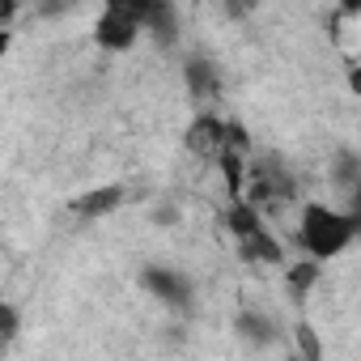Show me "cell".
Returning a JSON list of instances; mask_svg holds the SVG:
<instances>
[{
  "label": "cell",
  "mask_w": 361,
  "mask_h": 361,
  "mask_svg": "<svg viewBox=\"0 0 361 361\" xmlns=\"http://www.w3.org/2000/svg\"><path fill=\"white\" fill-rule=\"evenodd\" d=\"M102 9H115V13L132 18V22L145 30V26H149V18H153V9H157V0H102Z\"/></svg>",
  "instance_id": "52a82bcc"
},
{
  "label": "cell",
  "mask_w": 361,
  "mask_h": 361,
  "mask_svg": "<svg viewBox=\"0 0 361 361\" xmlns=\"http://www.w3.org/2000/svg\"><path fill=\"white\" fill-rule=\"evenodd\" d=\"M140 285L170 310H188L192 298H196V285L183 276V272H174V268H161V264H149L140 272Z\"/></svg>",
  "instance_id": "3957f363"
},
{
  "label": "cell",
  "mask_w": 361,
  "mask_h": 361,
  "mask_svg": "<svg viewBox=\"0 0 361 361\" xmlns=\"http://www.w3.org/2000/svg\"><path fill=\"white\" fill-rule=\"evenodd\" d=\"M268 327H272V323H268L264 314H238V331H243V336H259V340H268V336H272Z\"/></svg>",
  "instance_id": "9c48e42d"
},
{
  "label": "cell",
  "mask_w": 361,
  "mask_h": 361,
  "mask_svg": "<svg viewBox=\"0 0 361 361\" xmlns=\"http://www.w3.org/2000/svg\"><path fill=\"white\" fill-rule=\"evenodd\" d=\"M22 331V310L9 306V302H0V340H13Z\"/></svg>",
  "instance_id": "ba28073f"
},
{
  "label": "cell",
  "mask_w": 361,
  "mask_h": 361,
  "mask_svg": "<svg viewBox=\"0 0 361 361\" xmlns=\"http://www.w3.org/2000/svg\"><path fill=\"white\" fill-rule=\"evenodd\" d=\"M123 204V188H94V192H85V196H77L73 200V213L77 217H106V213H115Z\"/></svg>",
  "instance_id": "5b68a950"
},
{
  "label": "cell",
  "mask_w": 361,
  "mask_h": 361,
  "mask_svg": "<svg viewBox=\"0 0 361 361\" xmlns=\"http://www.w3.org/2000/svg\"><path fill=\"white\" fill-rule=\"evenodd\" d=\"M18 9H22V0H0V26H9Z\"/></svg>",
  "instance_id": "30bf717a"
},
{
  "label": "cell",
  "mask_w": 361,
  "mask_h": 361,
  "mask_svg": "<svg viewBox=\"0 0 361 361\" xmlns=\"http://www.w3.org/2000/svg\"><path fill=\"white\" fill-rule=\"evenodd\" d=\"M226 230L234 234L243 259H259V264H281V259H285L281 243H276L272 230L264 226V209H255V204H247V200H234V204L226 209Z\"/></svg>",
  "instance_id": "7a4b0ae2"
},
{
  "label": "cell",
  "mask_w": 361,
  "mask_h": 361,
  "mask_svg": "<svg viewBox=\"0 0 361 361\" xmlns=\"http://www.w3.org/2000/svg\"><path fill=\"white\" fill-rule=\"evenodd\" d=\"M361 234V213L357 209H336L323 200H306L298 209V247L306 251V259L327 264L336 255H344Z\"/></svg>",
  "instance_id": "6da1fadb"
},
{
  "label": "cell",
  "mask_w": 361,
  "mask_h": 361,
  "mask_svg": "<svg viewBox=\"0 0 361 361\" xmlns=\"http://www.w3.org/2000/svg\"><path fill=\"white\" fill-rule=\"evenodd\" d=\"M183 77H188V90H192L196 98H213V94H217V85H221L217 64H213V60H204V56H192V60H188V68H183Z\"/></svg>",
  "instance_id": "8992f818"
},
{
  "label": "cell",
  "mask_w": 361,
  "mask_h": 361,
  "mask_svg": "<svg viewBox=\"0 0 361 361\" xmlns=\"http://www.w3.org/2000/svg\"><path fill=\"white\" fill-rule=\"evenodd\" d=\"M140 35H145V30H140L132 18H123V13H115V9H98V22H94V47H98V51L123 56V51L136 47Z\"/></svg>",
  "instance_id": "277c9868"
}]
</instances>
